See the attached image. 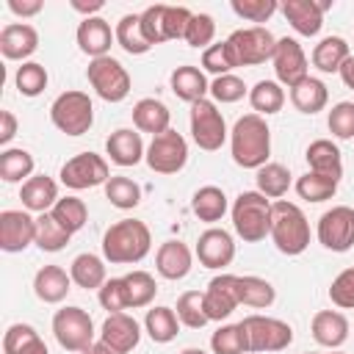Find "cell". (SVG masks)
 Instances as JSON below:
<instances>
[{
	"label": "cell",
	"instance_id": "cell-14",
	"mask_svg": "<svg viewBox=\"0 0 354 354\" xmlns=\"http://www.w3.org/2000/svg\"><path fill=\"white\" fill-rule=\"evenodd\" d=\"M318 241L329 252H348L354 246V207L335 205L318 218Z\"/></svg>",
	"mask_w": 354,
	"mask_h": 354
},
{
	"label": "cell",
	"instance_id": "cell-4",
	"mask_svg": "<svg viewBox=\"0 0 354 354\" xmlns=\"http://www.w3.org/2000/svg\"><path fill=\"white\" fill-rule=\"evenodd\" d=\"M271 207L274 202L260 191H241L230 207L238 238H243L246 243H257L271 235Z\"/></svg>",
	"mask_w": 354,
	"mask_h": 354
},
{
	"label": "cell",
	"instance_id": "cell-3",
	"mask_svg": "<svg viewBox=\"0 0 354 354\" xmlns=\"http://www.w3.org/2000/svg\"><path fill=\"white\" fill-rule=\"evenodd\" d=\"M271 241L288 257H296L310 246V221L299 205L285 202V199L274 202V207H271Z\"/></svg>",
	"mask_w": 354,
	"mask_h": 354
},
{
	"label": "cell",
	"instance_id": "cell-8",
	"mask_svg": "<svg viewBox=\"0 0 354 354\" xmlns=\"http://www.w3.org/2000/svg\"><path fill=\"white\" fill-rule=\"evenodd\" d=\"M86 77L91 83V88L97 91L100 100L105 102H122L130 94V72L122 66V61H116L113 55H102V58H91Z\"/></svg>",
	"mask_w": 354,
	"mask_h": 354
},
{
	"label": "cell",
	"instance_id": "cell-31",
	"mask_svg": "<svg viewBox=\"0 0 354 354\" xmlns=\"http://www.w3.org/2000/svg\"><path fill=\"white\" fill-rule=\"evenodd\" d=\"M290 102H293V108H296L299 113L313 116V113H318V111L326 108V102H329V91H326L324 80L307 75L304 80H299L296 86H290Z\"/></svg>",
	"mask_w": 354,
	"mask_h": 354
},
{
	"label": "cell",
	"instance_id": "cell-59",
	"mask_svg": "<svg viewBox=\"0 0 354 354\" xmlns=\"http://www.w3.org/2000/svg\"><path fill=\"white\" fill-rule=\"evenodd\" d=\"M102 0H72V8L75 11H80V14H86V17H97V11H102Z\"/></svg>",
	"mask_w": 354,
	"mask_h": 354
},
{
	"label": "cell",
	"instance_id": "cell-6",
	"mask_svg": "<svg viewBox=\"0 0 354 354\" xmlns=\"http://www.w3.org/2000/svg\"><path fill=\"white\" fill-rule=\"evenodd\" d=\"M138 17H141L144 36L155 47V44H163L169 39H183L185 36V28H188V22L194 17V11H188L185 6L155 3V6H147Z\"/></svg>",
	"mask_w": 354,
	"mask_h": 354
},
{
	"label": "cell",
	"instance_id": "cell-37",
	"mask_svg": "<svg viewBox=\"0 0 354 354\" xmlns=\"http://www.w3.org/2000/svg\"><path fill=\"white\" fill-rule=\"evenodd\" d=\"M33 155L22 147H6L0 152V177L3 183H25L33 177Z\"/></svg>",
	"mask_w": 354,
	"mask_h": 354
},
{
	"label": "cell",
	"instance_id": "cell-61",
	"mask_svg": "<svg viewBox=\"0 0 354 354\" xmlns=\"http://www.w3.org/2000/svg\"><path fill=\"white\" fill-rule=\"evenodd\" d=\"M80 354H119V351H113L108 343H102V340H94L88 348H83Z\"/></svg>",
	"mask_w": 354,
	"mask_h": 354
},
{
	"label": "cell",
	"instance_id": "cell-62",
	"mask_svg": "<svg viewBox=\"0 0 354 354\" xmlns=\"http://www.w3.org/2000/svg\"><path fill=\"white\" fill-rule=\"evenodd\" d=\"M180 354H207V351H202V348H183Z\"/></svg>",
	"mask_w": 354,
	"mask_h": 354
},
{
	"label": "cell",
	"instance_id": "cell-50",
	"mask_svg": "<svg viewBox=\"0 0 354 354\" xmlns=\"http://www.w3.org/2000/svg\"><path fill=\"white\" fill-rule=\"evenodd\" d=\"M232 69H235V61H232V53L227 47V39L202 50V72H210V75L221 77V75H230Z\"/></svg>",
	"mask_w": 354,
	"mask_h": 354
},
{
	"label": "cell",
	"instance_id": "cell-27",
	"mask_svg": "<svg viewBox=\"0 0 354 354\" xmlns=\"http://www.w3.org/2000/svg\"><path fill=\"white\" fill-rule=\"evenodd\" d=\"M169 83H171L174 97L183 100V102H188V105H194V102L205 100V94H210V83H207L205 72H202L199 66H191V64L177 66V69L171 72Z\"/></svg>",
	"mask_w": 354,
	"mask_h": 354
},
{
	"label": "cell",
	"instance_id": "cell-45",
	"mask_svg": "<svg viewBox=\"0 0 354 354\" xmlns=\"http://www.w3.org/2000/svg\"><path fill=\"white\" fill-rule=\"evenodd\" d=\"M102 188H105V199H108L113 207H119V210H133V207L141 202V185H138L136 180H130V177L116 174V177H111Z\"/></svg>",
	"mask_w": 354,
	"mask_h": 354
},
{
	"label": "cell",
	"instance_id": "cell-36",
	"mask_svg": "<svg viewBox=\"0 0 354 354\" xmlns=\"http://www.w3.org/2000/svg\"><path fill=\"white\" fill-rule=\"evenodd\" d=\"M113 33H116V44H119L124 53H130V55H144V53L152 50L149 39L144 36L141 17H138V14H124V17L116 22Z\"/></svg>",
	"mask_w": 354,
	"mask_h": 354
},
{
	"label": "cell",
	"instance_id": "cell-60",
	"mask_svg": "<svg viewBox=\"0 0 354 354\" xmlns=\"http://www.w3.org/2000/svg\"><path fill=\"white\" fill-rule=\"evenodd\" d=\"M337 75H340V80L346 83V88H354V55L340 66V72H337Z\"/></svg>",
	"mask_w": 354,
	"mask_h": 354
},
{
	"label": "cell",
	"instance_id": "cell-54",
	"mask_svg": "<svg viewBox=\"0 0 354 354\" xmlns=\"http://www.w3.org/2000/svg\"><path fill=\"white\" fill-rule=\"evenodd\" d=\"M97 299H100L102 310H108V315H111V313H124V310H130V307H127L124 277H113V279H108V282L97 290Z\"/></svg>",
	"mask_w": 354,
	"mask_h": 354
},
{
	"label": "cell",
	"instance_id": "cell-2",
	"mask_svg": "<svg viewBox=\"0 0 354 354\" xmlns=\"http://www.w3.org/2000/svg\"><path fill=\"white\" fill-rule=\"evenodd\" d=\"M152 249V232L138 218L113 221L102 235V257L113 266L141 263Z\"/></svg>",
	"mask_w": 354,
	"mask_h": 354
},
{
	"label": "cell",
	"instance_id": "cell-10",
	"mask_svg": "<svg viewBox=\"0 0 354 354\" xmlns=\"http://www.w3.org/2000/svg\"><path fill=\"white\" fill-rule=\"evenodd\" d=\"M53 335L61 348L80 354L94 343V321L83 307H61L53 315Z\"/></svg>",
	"mask_w": 354,
	"mask_h": 354
},
{
	"label": "cell",
	"instance_id": "cell-33",
	"mask_svg": "<svg viewBox=\"0 0 354 354\" xmlns=\"http://www.w3.org/2000/svg\"><path fill=\"white\" fill-rule=\"evenodd\" d=\"M191 210L199 221L205 224H216L224 218V213L230 210V202H227V194L218 188V185H202L194 199H191Z\"/></svg>",
	"mask_w": 354,
	"mask_h": 354
},
{
	"label": "cell",
	"instance_id": "cell-53",
	"mask_svg": "<svg viewBox=\"0 0 354 354\" xmlns=\"http://www.w3.org/2000/svg\"><path fill=\"white\" fill-rule=\"evenodd\" d=\"M249 94V88H246V83L238 77V75H221V77H213V83H210V97L216 100V102H221V105H227V102H238V100H243Z\"/></svg>",
	"mask_w": 354,
	"mask_h": 354
},
{
	"label": "cell",
	"instance_id": "cell-63",
	"mask_svg": "<svg viewBox=\"0 0 354 354\" xmlns=\"http://www.w3.org/2000/svg\"><path fill=\"white\" fill-rule=\"evenodd\" d=\"M304 354H326V351H304Z\"/></svg>",
	"mask_w": 354,
	"mask_h": 354
},
{
	"label": "cell",
	"instance_id": "cell-25",
	"mask_svg": "<svg viewBox=\"0 0 354 354\" xmlns=\"http://www.w3.org/2000/svg\"><path fill=\"white\" fill-rule=\"evenodd\" d=\"M348 318L340 310H318L310 324L315 343L324 348H340L348 340Z\"/></svg>",
	"mask_w": 354,
	"mask_h": 354
},
{
	"label": "cell",
	"instance_id": "cell-17",
	"mask_svg": "<svg viewBox=\"0 0 354 354\" xmlns=\"http://www.w3.org/2000/svg\"><path fill=\"white\" fill-rule=\"evenodd\" d=\"M36 243V218L28 210H3L0 213V249L25 252Z\"/></svg>",
	"mask_w": 354,
	"mask_h": 354
},
{
	"label": "cell",
	"instance_id": "cell-1",
	"mask_svg": "<svg viewBox=\"0 0 354 354\" xmlns=\"http://www.w3.org/2000/svg\"><path fill=\"white\" fill-rule=\"evenodd\" d=\"M230 152L241 169H260L271 155V130L266 116L243 113L230 130Z\"/></svg>",
	"mask_w": 354,
	"mask_h": 354
},
{
	"label": "cell",
	"instance_id": "cell-9",
	"mask_svg": "<svg viewBox=\"0 0 354 354\" xmlns=\"http://www.w3.org/2000/svg\"><path fill=\"white\" fill-rule=\"evenodd\" d=\"M246 340H249V351L252 354H268V351H282L293 343V329L290 324L271 318V315H246L241 321Z\"/></svg>",
	"mask_w": 354,
	"mask_h": 354
},
{
	"label": "cell",
	"instance_id": "cell-21",
	"mask_svg": "<svg viewBox=\"0 0 354 354\" xmlns=\"http://www.w3.org/2000/svg\"><path fill=\"white\" fill-rule=\"evenodd\" d=\"M105 152L111 158V163L116 166H136L147 158V147H144V138L138 130L133 127H119L108 136L105 141Z\"/></svg>",
	"mask_w": 354,
	"mask_h": 354
},
{
	"label": "cell",
	"instance_id": "cell-43",
	"mask_svg": "<svg viewBox=\"0 0 354 354\" xmlns=\"http://www.w3.org/2000/svg\"><path fill=\"white\" fill-rule=\"evenodd\" d=\"M337 183L335 177H326V174H315V171H307L296 180V194L304 199V202H326L337 194Z\"/></svg>",
	"mask_w": 354,
	"mask_h": 354
},
{
	"label": "cell",
	"instance_id": "cell-7",
	"mask_svg": "<svg viewBox=\"0 0 354 354\" xmlns=\"http://www.w3.org/2000/svg\"><path fill=\"white\" fill-rule=\"evenodd\" d=\"M227 47L232 53L235 66H257L274 58L277 50V39L268 28L263 25H252V28H241L232 30L227 39Z\"/></svg>",
	"mask_w": 354,
	"mask_h": 354
},
{
	"label": "cell",
	"instance_id": "cell-56",
	"mask_svg": "<svg viewBox=\"0 0 354 354\" xmlns=\"http://www.w3.org/2000/svg\"><path fill=\"white\" fill-rule=\"evenodd\" d=\"M230 6L241 19H249V22H266L279 8L277 0H232Z\"/></svg>",
	"mask_w": 354,
	"mask_h": 354
},
{
	"label": "cell",
	"instance_id": "cell-13",
	"mask_svg": "<svg viewBox=\"0 0 354 354\" xmlns=\"http://www.w3.org/2000/svg\"><path fill=\"white\" fill-rule=\"evenodd\" d=\"M61 183L72 191H83V188H97V185H105L111 180V169H108V160L97 152H80L75 158H69L64 166H61Z\"/></svg>",
	"mask_w": 354,
	"mask_h": 354
},
{
	"label": "cell",
	"instance_id": "cell-23",
	"mask_svg": "<svg viewBox=\"0 0 354 354\" xmlns=\"http://www.w3.org/2000/svg\"><path fill=\"white\" fill-rule=\"evenodd\" d=\"M36 47H39V33L28 22H11L0 30V53L8 61L25 64V58H30L36 53Z\"/></svg>",
	"mask_w": 354,
	"mask_h": 354
},
{
	"label": "cell",
	"instance_id": "cell-11",
	"mask_svg": "<svg viewBox=\"0 0 354 354\" xmlns=\"http://www.w3.org/2000/svg\"><path fill=\"white\" fill-rule=\"evenodd\" d=\"M227 133H230L227 122L213 100L205 97L191 105V138L199 149H205V152L221 149V144L227 141Z\"/></svg>",
	"mask_w": 354,
	"mask_h": 354
},
{
	"label": "cell",
	"instance_id": "cell-55",
	"mask_svg": "<svg viewBox=\"0 0 354 354\" xmlns=\"http://www.w3.org/2000/svg\"><path fill=\"white\" fill-rule=\"evenodd\" d=\"M329 299L335 307L340 310H354V266L351 268H343L332 285H329Z\"/></svg>",
	"mask_w": 354,
	"mask_h": 354
},
{
	"label": "cell",
	"instance_id": "cell-16",
	"mask_svg": "<svg viewBox=\"0 0 354 354\" xmlns=\"http://www.w3.org/2000/svg\"><path fill=\"white\" fill-rule=\"evenodd\" d=\"M274 75L279 86H296L299 80L307 77V55L301 50V44L293 36H282L277 39V50H274Z\"/></svg>",
	"mask_w": 354,
	"mask_h": 354
},
{
	"label": "cell",
	"instance_id": "cell-12",
	"mask_svg": "<svg viewBox=\"0 0 354 354\" xmlns=\"http://www.w3.org/2000/svg\"><path fill=\"white\" fill-rule=\"evenodd\" d=\"M147 166L158 174H177L188 163V141L177 130H166L160 136H152L147 147Z\"/></svg>",
	"mask_w": 354,
	"mask_h": 354
},
{
	"label": "cell",
	"instance_id": "cell-64",
	"mask_svg": "<svg viewBox=\"0 0 354 354\" xmlns=\"http://www.w3.org/2000/svg\"><path fill=\"white\" fill-rule=\"evenodd\" d=\"M332 354H343V351H332Z\"/></svg>",
	"mask_w": 354,
	"mask_h": 354
},
{
	"label": "cell",
	"instance_id": "cell-24",
	"mask_svg": "<svg viewBox=\"0 0 354 354\" xmlns=\"http://www.w3.org/2000/svg\"><path fill=\"white\" fill-rule=\"evenodd\" d=\"M19 199H22V207L28 213H50L55 207V202L61 199L58 196V183L47 174H33L30 180L22 183L19 188Z\"/></svg>",
	"mask_w": 354,
	"mask_h": 354
},
{
	"label": "cell",
	"instance_id": "cell-19",
	"mask_svg": "<svg viewBox=\"0 0 354 354\" xmlns=\"http://www.w3.org/2000/svg\"><path fill=\"white\" fill-rule=\"evenodd\" d=\"M329 0H285L279 6V11L285 14V19L290 22V28L299 36H318L324 28V11L329 8Z\"/></svg>",
	"mask_w": 354,
	"mask_h": 354
},
{
	"label": "cell",
	"instance_id": "cell-5",
	"mask_svg": "<svg viewBox=\"0 0 354 354\" xmlns=\"http://www.w3.org/2000/svg\"><path fill=\"white\" fill-rule=\"evenodd\" d=\"M50 122L66 133V136H83L91 130L94 124V102L86 91L69 88L64 94H58L50 105Z\"/></svg>",
	"mask_w": 354,
	"mask_h": 354
},
{
	"label": "cell",
	"instance_id": "cell-47",
	"mask_svg": "<svg viewBox=\"0 0 354 354\" xmlns=\"http://www.w3.org/2000/svg\"><path fill=\"white\" fill-rule=\"evenodd\" d=\"M177 318L183 326L188 329H202L210 318L205 313V293L202 290H185L180 299H177V307H174Z\"/></svg>",
	"mask_w": 354,
	"mask_h": 354
},
{
	"label": "cell",
	"instance_id": "cell-39",
	"mask_svg": "<svg viewBox=\"0 0 354 354\" xmlns=\"http://www.w3.org/2000/svg\"><path fill=\"white\" fill-rule=\"evenodd\" d=\"M144 329L155 343H171L180 332V318L171 307H152V310H147Z\"/></svg>",
	"mask_w": 354,
	"mask_h": 354
},
{
	"label": "cell",
	"instance_id": "cell-34",
	"mask_svg": "<svg viewBox=\"0 0 354 354\" xmlns=\"http://www.w3.org/2000/svg\"><path fill=\"white\" fill-rule=\"evenodd\" d=\"M348 58H351V50L343 36H324L313 47V66L321 72H340V66Z\"/></svg>",
	"mask_w": 354,
	"mask_h": 354
},
{
	"label": "cell",
	"instance_id": "cell-15",
	"mask_svg": "<svg viewBox=\"0 0 354 354\" xmlns=\"http://www.w3.org/2000/svg\"><path fill=\"white\" fill-rule=\"evenodd\" d=\"M205 293V313L210 321H224L232 315V310L241 307V288L238 274H218L207 282Z\"/></svg>",
	"mask_w": 354,
	"mask_h": 354
},
{
	"label": "cell",
	"instance_id": "cell-28",
	"mask_svg": "<svg viewBox=\"0 0 354 354\" xmlns=\"http://www.w3.org/2000/svg\"><path fill=\"white\" fill-rule=\"evenodd\" d=\"M72 290V277L61 266H41L33 277V293L44 304H58Z\"/></svg>",
	"mask_w": 354,
	"mask_h": 354
},
{
	"label": "cell",
	"instance_id": "cell-49",
	"mask_svg": "<svg viewBox=\"0 0 354 354\" xmlns=\"http://www.w3.org/2000/svg\"><path fill=\"white\" fill-rule=\"evenodd\" d=\"M47 83H50V75L39 61H25L14 75V86L22 97H39L47 88Z\"/></svg>",
	"mask_w": 354,
	"mask_h": 354
},
{
	"label": "cell",
	"instance_id": "cell-57",
	"mask_svg": "<svg viewBox=\"0 0 354 354\" xmlns=\"http://www.w3.org/2000/svg\"><path fill=\"white\" fill-rule=\"evenodd\" d=\"M8 8H11V14L25 19V17H36L44 8V3L41 0H8Z\"/></svg>",
	"mask_w": 354,
	"mask_h": 354
},
{
	"label": "cell",
	"instance_id": "cell-18",
	"mask_svg": "<svg viewBox=\"0 0 354 354\" xmlns=\"http://www.w3.org/2000/svg\"><path fill=\"white\" fill-rule=\"evenodd\" d=\"M196 260L205 268H224L235 260V241L227 230L221 227H207L199 238H196V249H194Z\"/></svg>",
	"mask_w": 354,
	"mask_h": 354
},
{
	"label": "cell",
	"instance_id": "cell-20",
	"mask_svg": "<svg viewBox=\"0 0 354 354\" xmlns=\"http://www.w3.org/2000/svg\"><path fill=\"white\" fill-rule=\"evenodd\" d=\"M100 340L108 343L113 351L127 354V351H133V348L138 346V340H141V326H138V321H136L133 315H127V313H111V315L102 321V326H100Z\"/></svg>",
	"mask_w": 354,
	"mask_h": 354
},
{
	"label": "cell",
	"instance_id": "cell-46",
	"mask_svg": "<svg viewBox=\"0 0 354 354\" xmlns=\"http://www.w3.org/2000/svg\"><path fill=\"white\" fill-rule=\"evenodd\" d=\"M69 232L53 218V213H41L36 216V246L41 252H61L69 243Z\"/></svg>",
	"mask_w": 354,
	"mask_h": 354
},
{
	"label": "cell",
	"instance_id": "cell-30",
	"mask_svg": "<svg viewBox=\"0 0 354 354\" xmlns=\"http://www.w3.org/2000/svg\"><path fill=\"white\" fill-rule=\"evenodd\" d=\"M169 122H171V113L169 108L155 100V97H144L133 105V124L138 133H152V136H160L169 130Z\"/></svg>",
	"mask_w": 354,
	"mask_h": 354
},
{
	"label": "cell",
	"instance_id": "cell-38",
	"mask_svg": "<svg viewBox=\"0 0 354 354\" xmlns=\"http://www.w3.org/2000/svg\"><path fill=\"white\" fill-rule=\"evenodd\" d=\"M249 105L257 116H271L279 113L285 105V88L277 80H257L249 88Z\"/></svg>",
	"mask_w": 354,
	"mask_h": 354
},
{
	"label": "cell",
	"instance_id": "cell-42",
	"mask_svg": "<svg viewBox=\"0 0 354 354\" xmlns=\"http://www.w3.org/2000/svg\"><path fill=\"white\" fill-rule=\"evenodd\" d=\"M124 290H127V307L130 310H138V307H147L155 293H158V285H155V277L149 271H130L124 274Z\"/></svg>",
	"mask_w": 354,
	"mask_h": 354
},
{
	"label": "cell",
	"instance_id": "cell-40",
	"mask_svg": "<svg viewBox=\"0 0 354 354\" xmlns=\"http://www.w3.org/2000/svg\"><path fill=\"white\" fill-rule=\"evenodd\" d=\"M238 288H241V304L254 307V310H266L277 299L274 285L268 279H263V277H252V274L238 277Z\"/></svg>",
	"mask_w": 354,
	"mask_h": 354
},
{
	"label": "cell",
	"instance_id": "cell-44",
	"mask_svg": "<svg viewBox=\"0 0 354 354\" xmlns=\"http://www.w3.org/2000/svg\"><path fill=\"white\" fill-rule=\"evenodd\" d=\"M50 213H53V218H55L69 235H75L77 230H83V224L88 221V207H86V202L77 199V196H61Z\"/></svg>",
	"mask_w": 354,
	"mask_h": 354
},
{
	"label": "cell",
	"instance_id": "cell-32",
	"mask_svg": "<svg viewBox=\"0 0 354 354\" xmlns=\"http://www.w3.org/2000/svg\"><path fill=\"white\" fill-rule=\"evenodd\" d=\"M69 277L77 288H86V290H100L108 277H105V260L94 252H83L72 260L69 266Z\"/></svg>",
	"mask_w": 354,
	"mask_h": 354
},
{
	"label": "cell",
	"instance_id": "cell-41",
	"mask_svg": "<svg viewBox=\"0 0 354 354\" xmlns=\"http://www.w3.org/2000/svg\"><path fill=\"white\" fill-rule=\"evenodd\" d=\"M257 191L268 199H282L290 188V171L282 166V163H266L257 169Z\"/></svg>",
	"mask_w": 354,
	"mask_h": 354
},
{
	"label": "cell",
	"instance_id": "cell-48",
	"mask_svg": "<svg viewBox=\"0 0 354 354\" xmlns=\"http://www.w3.org/2000/svg\"><path fill=\"white\" fill-rule=\"evenodd\" d=\"M213 354H249V340L241 324H224L210 335Z\"/></svg>",
	"mask_w": 354,
	"mask_h": 354
},
{
	"label": "cell",
	"instance_id": "cell-22",
	"mask_svg": "<svg viewBox=\"0 0 354 354\" xmlns=\"http://www.w3.org/2000/svg\"><path fill=\"white\" fill-rule=\"evenodd\" d=\"M75 39H77L80 53H86L91 58H102V55H108L111 44L116 41V33L111 30L108 19H102V17H83V22L77 25Z\"/></svg>",
	"mask_w": 354,
	"mask_h": 354
},
{
	"label": "cell",
	"instance_id": "cell-26",
	"mask_svg": "<svg viewBox=\"0 0 354 354\" xmlns=\"http://www.w3.org/2000/svg\"><path fill=\"white\" fill-rule=\"evenodd\" d=\"M194 266V252L183 241H166L155 252V268L163 279H183Z\"/></svg>",
	"mask_w": 354,
	"mask_h": 354
},
{
	"label": "cell",
	"instance_id": "cell-35",
	"mask_svg": "<svg viewBox=\"0 0 354 354\" xmlns=\"http://www.w3.org/2000/svg\"><path fill=\"white\" fill-rule=\"evenodd\" d=\"M3 351L6 354H50L47 343L39 337V332L30 324H11L3 335Z\"/></svg>",
	"mask_w": 354,
	"mask_h": 354
},
{
	"label": "cell",
	"instance_id": "cell-29",
	"mask_svg": "<svg viewBox=\"0 0 354 354\" xmlns=\"http://www.w3.org/2000/svg\"><path fill=\"white\" fill-rule=\"evenodd\" d=\"M304 158H307L310 171L335 177V180L343 177V155H340V149H337L335 141H329V138H315V141L307 147Z\"/></svg>",
	"mask_w": 354,
	"mask_h": 354
},
{
	"label": "cell",
	"instance_id": "cell-52",
	"mask_svg": "<svg viewBox=\"0 0 354 354\" xmlns=\"http://www.w3.org/2000/svg\"><path fill=\"white\" fill-rule=\"evenodd\" d=\"M326 124H329V133L340 141H348L354 138V102L343 100L337 105H332L329 116H326Z\"/></svg>",
	"mask_w": 354,
	"mask_h": 354
},
{
	"label": "cell",
	"instance_id": "cell-58",
	"mask_svg": "<svg viewBox=\"0 0 354 354\" xmlns=\"http://www.w3.org/2000/svg\"><path fill=\"white\" fill-rule=\"evenodd\" d=\"M17 136V116L11 111H0V144L6 147Z\"/></svg>",
	"mask_w": 354,
	"mask_h": 354
},
{
	"label": "cell",
	"instance_id": "cell-51",
	"mask_svg": "<svg viewBox=\"0 0 354 354\" xmlns=\"http://www.w3.org/2000/svg\"><path fill=\"white\" fill-rule=\"evenodd\" d=\"M213 36H216V22H213V17H210V14H194L191 22H188V28H185V36H183V39H185L188 47L207 50L210 41H213Z\"/></svg>",
	"mask_w": 354,
	"mask_h": 354
}]
</instances>
